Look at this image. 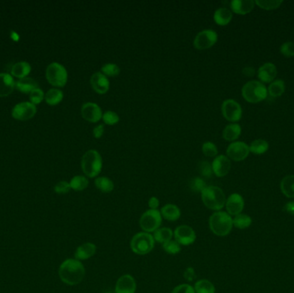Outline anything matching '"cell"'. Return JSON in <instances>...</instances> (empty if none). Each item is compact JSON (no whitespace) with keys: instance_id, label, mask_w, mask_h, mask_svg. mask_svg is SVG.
I'll return each instance as SVG.
<instances>
[{"instance_id":"52a82bcc","label":"cell","mask_w":294,"mask_h":293,"mask_svg":"<svg viewBox=\"0 0 294 293\" xmlns=\"http://www.w3.org/2000/svg\"><path fill=\"white\" fill-rule=\"evenodd\" d=\"M47 79L52 85L56 87H63L67 83V72L63 65L57 62L51 63L46 71Z\"/></svg>"},{"instance_id":"30bf717a","label":"cell","mask_w":294,"mask_h":293,"mask_svg":"<svg viewBox=\"0 0 294 293\" xmlns=\"http://www.w3.org/2000/svg\"><path fill=\"white\" fill-rule=\"evenodd\" d=\"M221 110L225 119L231 122H236L242 118V107L237 101L233 99L225 100L222 103Z\"/></svg>"},{"instance_id":"3957f363","label":"cell","mask_w":294,"mask_h":293,"mask_svg":"<svg viewBox=\"0 0 294 293\" xmlns=\"http://www.w3.org/2000/svg\"><path fill=\"white\" fill-rule=\"evenodd\" d=\"M201 194V199L204 205L211 210H221L225 206L226 198L221 188L216 186H207Z\"/></svg>"},{"instance_id":"1f68e13d","label":"cell","mask_w":294,"mask_h":293,"mask_svg":"<svg viewBox=\"0 0 294 293\" xmlns=\"http://www.w3.org/2000/svg\"><path fill=\"white\" fill-rule=\"evenodd\" d=\"M268 92L272 98H279L281 95H283L285 92V83L283 80L273 81L272 83L269 84Z\"/></svg>"},{"instance_id":"8992f818","label":"cell","mask_w":294,"mask_h":293,"mask_svg":"<svg viewBox=\"0 0 294 293\" xmlns=\"http://www.w3.org/2000/svg\"><path fill=\"white\" fill-rule=\"evenodd\" d=\"M242 95L245 101L251 103H257L265 100L268 90L263 83L259 81H250L243 85Z\"/></svg>"},{"instance_id":"f6af8a7d","label":"cell","mask_w":294,"mask_h":293,"mask_svg":"<svg viewBox=\"0 0 294 293\" xmlns=\"http://www.w3.org/2000/svg\"><path fill=\"white\" fill-rule=\"evenodd\" d=\"M45 96H44L43 91H41L39 88L30 92V101L33 104H39L40 101L43 100Z\"/></svg>"},{"instance_id":"d6986e66","label":"cell","mask_w":294,"mask_h":293,"mask_svg":"<svg viewBox=\"0 0 294 293\" xmlns=\"http://www.w3.org/2000/svg\"><path fill=\"white\" fill-rule=\"evenodd\" d=\"M277 75V68L273 63H265L258 69V78L262 83H271Z\"/></svg>"},{"instance_id":"8d00e7d4","label":"cell","mask_w":294,"mask_h":293,"mask_svg":"<svg viewBox=\"0 0 294 293\" xmlns=\"http://www.w3.org/2000/svg\"><path fill=\"white\" fill-rule=\"evenodd\" d=\"M255 3L263 10L271 11V10H274V9L280 7V4H282L283 2L280 0L279 1L278 0H268V1L267 0H257Z\"/></svg>"},{"instance_id":"ab89813d","label":"cell","mask_w":294,"mask_h":293,"mask_svg":"<svg viewBox=\"0 0 294 293\" xmlns=\"http://www.w3.org/2000/svg\"><path fill=\"white\" fill-rule=\"evenodd\" d=\"M163 249L167 254H177L181 251V245L176 240H171L167 243H163Z\"/></svg>"},{"instance_id":"bcb514c9","label":"cell","mask_w":294,"mask_h":293,"mask_svg":"<svg viewBox=\"0 0 294 293\" xmlns=\"http://www.w3.org/2000/svg\"><path fill=\"white\" fill-rule=\"evenodd\" d=\"M171 293H196L195 288L189 284H182L176 286Z\"/></svg>"},{"instance_id":"44dd1931","label":"cell","mask_w":294,"mask_h":293,"mask_svg":"<svg viewBox=\"0 0 294 293\" xmlns=\"http://www.w3.org/2000/svg\"><path fill=\"white\" fill-rule=\"evenodd\" d=\"M255 4L253 0H233L231 2V9L236 14L246 15L253 11Z\"/></svg>"},{"instance_id":"c3c4849f","label":"cell","mask_w":294,"mask_h":293,"mask_svg":"<svg viewBox=\"0 0 294 293\" xmlns=\"http://www.w3.org/2000/svg\"><path fill=\"white\" fill-rule=\"evenodd\" d=\"M183 276H184L186 280L192 281L196 277V271H195L194 268L189 267V268H186L184 273H183Z\"/></svg>"},{"instance_id":"9c48e42d","label":"cell","mask_w":294,"mask_h":293,"mask_svg":"<svg viewBox=\"0 0 294 293\" xmlns=\"http://www.w3.org/2000/svg\"><path fill=\"white\" fill-rule=\"evenodd\" d=\"M218 40V34L213 29H205L197 34L194 40V47L198 50H206L215 46Z\"/></svg>"},{"instance_id":"681fc988","label":"cell","mask_w":294,"mask_h":293,"mask_svg":"<svg viewBox=\"0 0 294 293\" xmlns=\"http://www.w3.org/2000/svg\"><path fill=\"white\" fill-rule=\"evenodd\" d=\"M103 134H104V126L102 124L98 125L93 129V135L96 138H101Z\"/></svg>"},{"instance_id":"836d02e7","label":"cell","mask_w":294,"mask_h":293,"mask_svg":"<svg viewBox=\"0 0 294 293\" xmlns=\"http://www.w3.org/2000/svg\"><path fill=\"white\" fill-rule=\"evenodd\" d=\"M71 188L75 191H83L89 186V180L84 176H76L69 182Z\"/></svg>"},{"instance_id":"2e32d148","label":"cell","mask_w":294,"mask_h":293,"mask_svg":"<svg viewBox=\"0 0 294 293\" xmlns=\"http://www.w3.org/2000/svg\"><path fill=\"white\" fill-rule=\"evenodd\" d=\"M90 83L92 89L98 94H105L109 91V86H110L108 77H106L101 72L95 73L91 76Z\"/></svg>"},{"instance_id":"f546056e","label":"cell","mask_w":294,"mask_h":293,"mask_svg":"<svg viewBox=\"0 0 294 293\" xmlns=\"http://www.w3.org/2000/svg\"><path fill=\"white\" fill-rule=\"evenodd\" d=\"M95 185H96V188H98L99 191L105 193V194L112 192L115 188V184L112 180L109 179V177H105V176H100V177L97 178L95 180Z\"/></svg>"},{"instance_id":"6da1fadb","label":"cell","mask_w":294,"mask_h":293,"mask_svg":"<svg viewBox=\"0 0 294 293\" xmlns=\"http://www.w3.org/2000/svg\"><path fill=\"white\" fill-rule=\"evenodd\" d=\"M59 275L66 285L76 286L84 279L85 268L81 261L76 259H67L59 268Z\"/></svg>"},{"instance_id":"83f0119b","label":"cell","mask_w":294,"mask_h":293,"mask_svg":"<svg viewBox=\"0 0 294 293\" xmlns=\"http://www.w3.org/2000/svg\"><path fill=\"white\" fill-rule=\"evenodd\" d=\"M30 70H31V67H30L29 63L24 61L18 62L12 66L11 74L21 79V78H26L27 75H29Z\"/></svg>"},{"instance_id":"4dcf8cb0","label":"cell","mask_w":294,"mask_h":293,"mask_svg":"<svg viewBox=\"0 0 294 293\" xmlns=\"http://www.w3.org/2000/svg\"><path fill=\"white\" fill-rule=\"evenodd\" d=\"M63 97H64V94L60 90L51 89V90L47 91L44 98L47 101V104L55 106L59 104L63 100Z\"/></svg>"},{"instance_id":"ee69618b","label":"cell","mask_w":294,"mask_h":293,"mask_svg":"<svg viewBox=\"0 0 294 293\" xmlns=\"http://www.w3.org/2000/svg\"><path fill=\"white\" fill-rule=\"evenodd\" d=\"M280 53L285 57H294V42L293 41H287L281 45L280 47Z\"/></svg>"},{"instance_id":"ffe728a7","label":"cell","mask_w":294,"mask_h":293,"mask_svg":"<svg viewBox=\"0 0 294 293\" xmlns=\"http://www.w3.org/2000/svg\"><path fill=\"white\" fill-rule=\"evenodd\" d=\"M97 252V246L93 243H83L77 248L74 256L78 261H85L94 256Z\"/></svg>"},{"instance_id":"7c38bea8","label":"cell","mask_w":294,"mask_h":293,"mask_svg":"<svg viewBox=\"0 0 294 293\" xmlns=\"http://www.w3.org/2000/svg\"><path fill=\"white\" fill-rule=\"evenodd\" d=\"M250 147L244 142H233L226 150V154L230 159L240 162L247 158L250 154Z\"/></svg>"},{"instance_id":"d590c367","label":"cell","mask_w":294,"mask_h":293,"mask_svg":"<svg viewBox=\"0 0 294 293\" xmlns=\"http://www.w3.org/2000/svg\"><path fill=\"white\" fill-rule=\"evenodd\" d=\"M249 147L250 152L256 155H261L269 150V143L264 139H255Z\"/></svg>"},{"instance_id":"d4e9b609","label":"cell","mask_w":294,"mask_h":293,"mask_svg":"<svg viewBox=\"0 0 294 293\" xmlns=\"http://www.w3.org/2000/svg\"><path fill=\"white\" fill-rule=\"evenodd\" d=\"M242 133L240 125L236 123L229 124L223 131V137L226 141H235L238 138Z\"/></svg>"},{"instance_id":"ba28073f","label":"cell","mask_w":294,"mask_h":293,"mask_svg":"<svg viewBox=\"0 0 294 293\" xmlns=\"http://www.w3.org/2000/svg\"><path fill=\"white\" fill-rule=\"evenodd\" d=\"M163 217L158 210L145 211L139 219V226L145 232L151 233L160 228Z\"/></svg>"},{"instance_id":"ac0fdd59","label":"cell","mask_w":294,"mask_h":293,"mask_svg":"<svg viewBox=\"0 0 294 293\" xmlns=\"http://www.w3.org/2000/svg\"><path fill=\"white\" fill-rule=\"evenodd\" d=\"M137 288L135 278L130 274L120 276L116 284V293H135Z\"/></svg>"},{"instance_id":"4316f807","label":"cell","mask_w":294,"mask_h":293,"mask_svg":"<svg viewBox=\"0 0 294 293\" xmlns=\"http://www.w3.org/2000/svg\"><path fill=\"white\" fill-rule=\"evenodd\" d=\"M173 235H174V232L171 228L163 227V228L157 229L156 232H154L153 238L155 240V242L163 244L172 240Z\"/></svg>"},{"instance_id":"4fadbf2b","label":"cell","mask_w":294,"mask_h":293,"mask_svg":"<svg viewBox=\"0 0 294 293\" xmlns=\"http://www.w3.org/2000/svg\"><path fill=\"white\" fill-rule=\"evenodd\" d=\"M81 115L85 120L97 123L102 118V109L95 102H85L81 108Z\"/></svg>"},{"instance_id":"74e56055","label":"cell","mask_w":294,"mask_h":293,"mask_svg":"<svg viewBox=\"0 0 294 293\" xmlns=\"http://www.w3.org/2000/svg\"><path fill=\"white\" fill-rule=\"evenodd\" d=\"M101 73L106 77H117L120 74V69L118 65L113 63H108L102 66Z\"/></svg>"},{"instance_id":"f35d334b","label":"cell","mask_w":294,"mask_h":293,"mask_svg":"<svg viewBox=\"0 0 294 293\" xmlns=\"http://www.w3.org/2000/svg\"><path fill=\"white\" fill-rule=\"evenodd\" d=\"M102 119H103V122L106 125L114 126L120 121V116H118L117 113L109 110L102 115Z\"/></svg>"},{"instance_id":"484cf974","label":"cell","mask_w":294,"mask_h":293,"mask_svg":"<svg viewBox=\"0 0 294 293\" xmlns=\"http://www.w3.org/2000/svg\"><path fill=\"white\" fill-rule=\"evenodd\" d=\"M16 87L22 93H30L38 88V83L33 78H23L16 83Z\"/></svg>"},{"instance_id":"277c9868","label":"cell","mask_w":294,"mask_h":293,"mask_svg":"<svg viewBox=\"0 0 294 293\" xmlns=\"http://www.w3.org/2000/svg\"><path fill=\"white\" fill-rule=\"evenodd\" d=\"M81 168L84 175L90 178L97 177L102 169V159L97 150H89L81 160Z\"/></svg>"},{"instance_id":"8fae6325","label":"cell","mask_w":294,"mask_h":293,"mask_svg":"<svg viewBox=\"0 0 294 293\" xmlns=\"http://www.w3.org/2000/svg\"><path fill=\"white\" fill-rule=\"evenodd\" d=\"M175 240L181 246H189L196 242V233L189 225H180L175 230Z\"/></svg>"},{"instance_id":"603a6c76","label":"cell","mask_w":294,"mask_h":293,"mask_svg":"<svg viewBox=\"0 0 294 293\" xmlns=\"http://www.w3.org/2000/svg\"><path fill=\"white\" fill-rule=\"evenodd\" d=\"M232 19H233V11L228 8H218L214 14V20L219 26L227 25L231 22Z\"/></svg>"},{"instance_id":"f1b7e54d","label":"cell","mask_w":294,"mask_h":293,"mask_svg":"<svg viewBox=\"0 0 294 293\" xmlns=\"http://www.w3.org/2000/svg\"><path fill=\"white\" fill-rule=\"evenodd\" d=\"M280 189L287 198H294V176H287L280 182Z\"/></svg>"},{"instance_id":"db71d44e","label":"cell","mask_w":294,"mask_h":293,"mask_svg":"<svg viewBox=\"0 0 294 293\" xmlns=\"http://www.w3.org/2000/svg\"><path fill=\"white\" fill-rule=\"evenodd\" d=\"M111 293V292H109V293Z\"/></svg>"},{"instance_id":"e575fe53","label":"cell","mask_w":294,"mask_h":293,"mask_svg":"<svg viewBox=\"0 0 294 293\" xmlns=\"http://www.w3.org/2000/svg\"><path fill=\"white\" fill-rule=\"evenodd\" d=\"M233 219V226L240 230L249 228L252 224V219L249 215L240 214L235 216Z\"/></svg>"},{"instance_id":"816d5d0a","label":"cell","mask_w":294,"mask_h":293,"mask_svg":"<svg viewBox=\"0 0 294 293\" xmlns=\"http://www.w3.org/2000/svg\"><path fill=\"white\" fill-rule=\"evenodd\" d=\"M284 211L287 212V214L294 215V201L287 203V205L284 207Z\"/></svg>"},{"instance_id":"7dc6e473","label":"cell","mask_w":294,"mask_h":293,"mask_svg":"<svg viewBox=\"0 0 294 293\" xmlns=\"http://www.w3.org/2000/svg\"><path fill=\"white\" fill-rule=\"evenodd\" d=\"M71 190L69 182L62 181L55 185V191L57 194H67Z\"/></svg>"},{"instance_id":"d6a6232c","label":"cell","mask_w":294,"mask_h":293,"mask_svg":"<svg viewBox=\"0 0 294 293\" xmlns=\"http://www.w3.org/2000/svg\"><path fill=\"white\" fill-rule=\"evenodd\" d=\"M196 293H215L214 284L207 279H200L195 284Z\"/></svg>"},{"instance_id":"7402d4cb","label":"cell","mask_w":294,"mask_h":293,"mask_svg":"<svg viewBox=\"0 0 294 293\" xmlns=\"http://www.w3.org/2000/svg\"><path fill=\"white\" fill-rule=\"evenodd\" d=\"M15 82L10 74L0 73V98L8 97L14 90Z\"/></svg>"},{"instance_id":"cb8c5ba5","label":"cell","mask_w":294,"mask_h":293,"mask_svg":"<svg viewBox=\"0 0 294 293\" xmlns=\"http://www.w3.org/2000/svg\"><path fill=\"white\" fill-rule=\"evenodd\" d=\"M161 215L168 221H176L181 217V210L174 204H167L161 209Z\"/></svg>"},{"instance_id":"5b68a950","label":"cell","mask_w":294,"mask_h":293,"mask_svg":"<svg viewBox=\"0 0 294 293\" xmlns=\"http://www.w3.org/2000/svg\"><path fill=\"white\" fill-rule=\"evenodd\" d=\"M155 246L153 235L147 232H138L131 239L132 251L138 255H145L151 253Z\"/></svg>"},{"instance_id":"e0dca14e","label":"cell","mask_w":294,"mask_h":293,"mask_svg":"<svg viewBox=\"0 0 294 293\" xmlns=\"http://www.w3.org/2000/svg\"><path fill=\"white\" fill-rule=\"evenodd\" d=\"M225 207L227 214L231 216H236L242 213L244 207V200L243 197L238 194H233L226 199Z\"/></svg>"},{"instance_id":"7a4b0ae2","label":"cell","mask_w":294,"mask_h":293,"mask_svg":"<svg viewBox=\"0 0 294 293\" xmlns=\"http://www.w3.org/2000/svg\"><path fill=\"white\" fill-rule=\"evenodd\" d=\"M209 227L215 235L225 236L233 230V217L225 212H215L209 218Z\"/></svg>"},{"instance_id":"f5cc1de1","label":"cell","mask_w":294,"mask_h":293,"mask_svg":"<svg viewBox=\"0 0 294 293\" xmlns=\"http://www.w3.org/2000/svg\"><path fill=\"white\" fill-rule=\"evenodd\" d=\"M243 73L245 76L252 77L255 74V70L253 67H245L243 68Z\"/></svg>"},{"instance_id":"5bb4252c","label":"cell","mask_w":294,"mask_h":293,"mask_svg":"<svg viewBox=\"0 0 294 293\" xmlns=\"http://www.w3.org/2000/svg\"><path fill=\"white\" fill-rule=\"evenodd\" d=\"M37 113V107L31 102L24 101L15 106L12 110V116L15 119L26 120L31 119Z\"/></svg>"},{"instance_id":"b9f144b4","label":"cell","mask_w":294,"mask_h":293,"mask_svg":"<svg viewBox=\"0 0 294 293\" xmlns=\"http://www.w3.org/2000/svg\"><path fill=\"white\" fill-rule=\"evenodd\" d=\"M206 187H207V185L202 178H194L190 182V188L193 192L201 193Z\"/></svg>"},{"instance_id":"60d3db41","label":"cell","mask_w":294,"mask_h":293,"mask_svg":"<svg viewBox=\"0 0 294 293\" xmlns=\"http://www.w3.org/2000/svg\"><path fill=\"white\" fill-rule=\"evenodd\" d=\"M202 152L205 156L208 157H215L218 154V148L213 142H205L202 145Z\"/></svg>"},{"instance_id":"f907efd6","label":"cell","mask_w":294,"mask_h":293,"mask_svg":"<svg viewBox=\"0 0 294 293\" xmlns=\"http://www.w3.org/2000/svg\"><path fill=\"white\" fill-rule=\"evenodd\" d=\"M159 204V199H157L155 196L151 197L149 201H148V206H149L150 209H152V210H157Z\"/></svg>"},{"instance_id":"7bdbcfd3","label":"cell","mask_w":294,"mask_h":293,"mask_svg":"<svg viewBox=\"0 0 294 293\" xmlns=\"http://www.w3.org/2000/svg\"><path fill=\"white\" fill-rule=\"evenodd\" d=\"M199 171L202 176L207 178L211 177L214 173L212 164L207 161H202L199 163Z\"/></svg>"},{"instance_id":"9a60e30c","label":"cell","mask_w":294,"mask_h":293,"mask_svg":"<svg viewBox=\"0 0 294 293\" xmlns=\"http://www.w3.org/2000/svg\"><path fill=\"white\" fill-rule=\"evenodd\" d=\"M231 167H232L231 160L228 156L225 155L216 156L212 163L213 172L218 177H224L228 174L231 170Z\"/></svg>"}]
</instances>
